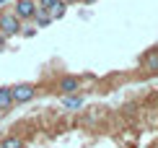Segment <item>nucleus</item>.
Wrapping results in <instances>:
<instances>
[{
    "label": "nucleus",
    "instance_id": "obj_4",
    "mask_svg": "<svg viewBox=\"0 0 158 148\" xmlns=\"http://www.w3.org/2000/svg\"><path fill=\"white\" fill-rule=\"evenodd\" d=\"M60 91L65 94V96H70L73 91H78V78H73V76L62 78V81H60Z\"/></svg>",
    "mask_w": 158,
    "mask_h": 148
},
{
    "label": "nucleus",
    "instance_id": "obj_1",
    "mask_svg": "<svg viewBox=\"0 0 158 148\" xmlns=\"http://www.w3.org/2000/svg\"><path fill=\"white\" fill-rule=\"evenodd\" d=\"M16 18H34L36 16V0H16Z\"/></svg>",
    "mask_w": 158,
    "mask_h": 148
},
{
    "label": "nucleus",
    "instance_id": "obj_3",
    "mask_svg": "<svg viewBox=\"0 0 158 148\" xmlns=\"http://www.w3.org/2000/svg\"><path fill=\"white\" fill-rule=\"evenodd\" d=\"M10 94H13V102H29L34 96V86L31 83H18V86L10 89Z\"/></svg>",
    "mask_w": 158,
    "mask_h": 148
},
{
    "label": "nucleus",
    "instance_id": "obj_7",
    "mask_svg": "<svg viewBox=\"0 0 158 148\" xmlns=\"http://www.w3.org/2000/svg\"><path fill=\"white\" fill-rule=\"evenodd\" d=\"M62 104L68 107V109H78V107L83 104V99H81V96H65V99H62Z\"/></svg>",
    "mask_w": 158,
    "mask_h": 148
},
{
    "label": "nucleus",
    "instance_id": "obj_9",
    "mask_svg": "<svg viewBox=\"0 0 158 148\" xmlns=\"http://www.w3.org/2000/svg\"><path fill=\"white\" fill-rule=\"evenodd\" d=\"M0 148H23V143H21V138H5L0 143Z\"/></svg>",
    "mask_w": 158,
    "mask_h": 148
},
{
    "label": "nucleus",
    "instance_id": "obj_6",
    "mask_svg": "<svg viewBox=\"0 0 158 148\" xmlns=\"http://www.w3.org/2000/svg\"><path fill=\"white\" fill-rule=\"evenodd\" d=\"M65 8H68V5H65L62 0H60V3H57L55 8L49 11V18H52V21H55V18H62V16H65Z\"/></svg>",
    "mask_w": 158,
    "mask_h": 148
},
{
    "label": "nucleus",
    "instance_id": "obj_11",
    "mask_svg": "<svg viewBox=\"0 0 158 148\" xmlns=\"http://www.w3.org/2000/svg\"><path fill=\"white\" fill-rule=\"evenodd\" d=\"M57 3H60V0H39V3H36V8H42V11H47V13H49Z\"/></svg>",
    "mask_w": 158,
    "mask_h": 148
},
{
    "label": "nucleus",
    "instance_id": "obj_10",
    "mask_svg": "<svg viewBox=\"0 0 158 148\" xmlns=\"http://www.w3.org/2000/svg\"><path fill=\"white\" fill-rule=\"evenodd\" d=\"M145 68L148 70H158V52H150L145 57Z\"/></svg>",
    "mask_w": 158,
    "mask_h": 148
},
{
    "label": "nucleus",
    "instance_id": "obj_5",
    "mask_svg": "<svg viewBox=\"0 0 158 148\" xmlns=\"http://www.w3.org/2000/svg\"><path fill=\"white\" fill-rule=\"evenodd\" d=\"M10 104H13V94H10L8 86H3L0 89V109H8Z\"/></svg>",
    "mask_w": 158,
    "mask_h": 148
},
{
    "label": "nucleus",
    "instance_id": "obj_14",
    "mask_svg": "<svg viewBox=\"0 0 158 148\" xmlns=\"http://www.w3.org/2000/svg\"><path fill=\"white\" fill-rule=\"evenodd\" d=\"M3 3H5V0H0V5H3Z\"/></svg>",
    "mask_w": 158,
    "mask_h": 148
},
{
    "label": "nucleus",
    "instance_id": "obj_8",
    "mask_svg": "<svg viewBox=\"0 0 158 148\" xmlns=\"http://www.w3.org/2000/svg\"><path fill=\"white\" fill-rule=\"evenodd\" d=\"M34 18H36V24H39V26H47V24L52 21L49 13H47V11H42V8H36V16H34Z\"/></svg>",
    "mask_w": 158,
    "mask_h": 148
},
{
    "label": "nucleus",
    "instance_id": "obj_12",
    "mask_svg": "<svg viewBox=\"0 0 158 148\" xmlns=\"http://www.w3.org/2000/svg\"><path fill=\"white\" fill-rule=\"evenodd\" d=\"M62 3H65V5H68V3H75V0H62Z\"/></svg>",
    "mask_w": 158,
    "mask_h": 148
},
{
    "label": "nucleus",
    "instance_id": "obj_13",
    "mask_svg": "<svg viewBox=\"0 0 158 148\" xmlns=\"http://www.w3.org/2000/svg\"><path fill=\"white\" fill-rule=\"evenodd\" d=\"M83 3H94V0H83Z\"/></svg>",
    "mask_w": 158,
    "mask_h": 148
},
{
    "label": "nucleus",
    "instance_id": "obj_2",
    "mask_svg": "<svg viewBox=\"0 0 158 148\" xmlns=\"http://www.w3.org/2000/svg\"><path fill=\"white\" fill-rule=\"evenodd\" d=\"M18 18L13 16V13H3L0 16V31H3L5 37H13V34H18Z\"/></svg>",
    "mask_w": 158,
    "mask_h": 148
}]
</instances>
